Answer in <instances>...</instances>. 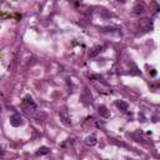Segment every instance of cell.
<instances>
[{
    "label": "cell",
    "mask_w": 160,
    "mask_h": 160,
    "mask_svg": "<svg viewBox=\"0 0 160 160\" xmlns=\"http://www.w3.org/2000/svg\"><path fill=\"white\" fill-rule=\"evenodd\" d=\"M139 29H140L143 33L150 31V30L153 29V21H151V19H149V18H143V19H140V21H139Z\"/></svg>",
    "instance_id": "6da1fadb"
},
{
    "label": "cell",
    "mask_w": 160,
    "mask_h": 160,
    "mask_svg": "<svg viewBox=\"0 0 160 160\" xmlns=\"http://www.w3.org/2000/svg\"><path fill=\"white\" fill-rule=\"evenodd\" d=\"M10 124L13 125V127L18 128L20 125L23 124V118L20 114H13L11 116H10Z\"/></svg>",
    "instance_id": "7a4b0ae2"
},
{
    "label": "cell",
    "mask_w": 160,
    "mask_h": 160,
    "mask_svg": "<svg viewBox=\"0 0 160 160\" xmlns=\"http://www.w3.org/2000/svg\"><path fill=\"white\" fill-rule=\"evenodd\" d=\"M23 104H24V106H25L26 109H36V104L34 103V100H33V98L30 96V95H26L25 98L23 99Z\"/></svg>",
    "instance_id": "3957f363"
},
{
    "label": "cell",
    "mask_w": 160,
    "mask_h": 160,
    "mask_svg": "<svg viewBox=\"0 0 160 160\" xmlns=\"http://www.w3.org/2000/svg\"><path fill=\"white\" fill-rule=\"evenodd\" d=\"M96 143H98V139L94 134H90L89 137H86V139H85V144L88 146H94L96 145Z\"/></svg>",
    "instance_id": "277c9868"
},
{
    "label": "cell",
    "mask_w": 160,
    "mask_h": 160,
    "mask_svg": "<svg viewBox=\"0 0 160 160\" xmlns=\"http://www.w3.org/2000/svg\"><path fill=\"white\" fill-rule=\"evenodd\" d=\"M98 111H99L100 116H103V118H109L110 116V111L108 110V108L105 106V105H100V106L98 108Z\"/></svg>",
    "instance_id": "5b68a950"
},
{
    "label": "cell",
    "mask_w": 160,
    "mask_h": 160,
    "mask_svg": "<svg viewBox=\"0 0 160 160\" xmlns=\"http://www.w3.org/2000/svg\"><path fill=\"white\" fill-rule=\"evenodd\" d=\"M115 105H116V108L119 109V110H121V111H127L128 108H129L128 103H125L124 100H118L116 103H115Z\"/></svg>",
    "instance_id": "8992f818"
},
{
    "label": "cell",
    "mask_w": 160,
    "mask_h": 160,
    "mask_svg": "<svg viewBox=\"0 0 160 160\" xmlns=\"http://www.w3.org/2000/svg\"><path fill=\"white\" fill-rule=\"evenodd\" d=\"M133 13H134V14H143V13H144V5L138 3V4L133 8Z\"/></svg>",
    "instance_id": "52a82bcc"
},
{
    "label": "cell",
    "mask_w": 160,
    "mask_h": 160,
    "mask_svg": "<svg viewBox=\"0 0 160 160\" xmlns=\"http://www.w3.org/2000/svg\"><path fill=\"white\" fill-rule=\"evenodd\" d=\"M103 49H104V46H95L94 49H93V52H90L89 56L90 58H95L96 55H99V54L103 52Z\"/></svg>",
    "instance_id": "ba28073f"
},
{
    "label": "cell",
    "mask_w": 160,
    "mask_h": 160,
    "mask_svg": "<svg viewBox=\"0 0 160 160\" xmlns=\"http://www.w3.org/2000/svg\"><path fill=\"white\" fill-rule=\"evenodd\" d=\"M50 153V149L48 148V146H42V148H39V150L36 154L38 155H46V154H49Z\"/></svg>",
    "instance_id": "9c48e42d"
},
{
    "label": "cell",
    "mask_w": 160,
    "mask_h": 160,
    "mask_svg": "<svg viewBox=\"0 0 160 160\" xmlns=\"http://www.w3.org/2000/svg\"><path fill=\"white\" fill-rule=\"evenodd\" d=\"M60 119H61V121H63L65 125H70V124H71V121L69 120V118H68L64 113H61V114H60Z\"/></svg>",
    "instance_id": "30bf717a"
},
{
    "label": "cell",
    "mask_w": 160,
    "mask_h": 160,
    "mask_svg": "<svg viewBox=\"0 0 160 160\" xmlns=\"http://www.w3.org/2000/svg\"><path fill=\"white\" fill-rule=\"evenodd\" d=\"M96 127L98 128H103L104 127V121H96Z\"/></svg>",
    "instance_id": "8fae6325"
}]
</instances>
